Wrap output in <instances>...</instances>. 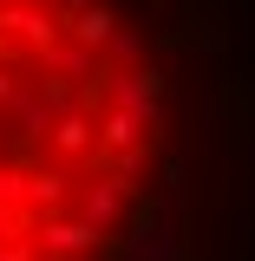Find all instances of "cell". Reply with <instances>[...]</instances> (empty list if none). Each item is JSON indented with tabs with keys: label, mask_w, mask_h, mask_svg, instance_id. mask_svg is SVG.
I'll use <instances>...</instances> for the list:
<instances>
[{
	"label": "cell",
	"mask_w": 255,
	"mask_h": 261,
	"mask_svg": "<svg viewBox=\"0 0 255 261\" xmlns=\"http://www.w3.org/2000/svg\"><path fill=\"white\" fill-rule=\"evenodd\" d=\"M157 98L144 33L111 0H0V261H98Z\"/></svg>",
	"instance_id": "cell-1"
}]
</instances>
